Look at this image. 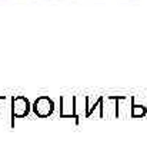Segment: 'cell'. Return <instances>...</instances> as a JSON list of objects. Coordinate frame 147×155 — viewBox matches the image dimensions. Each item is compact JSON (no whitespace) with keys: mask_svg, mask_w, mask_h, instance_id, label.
<instances>
[{"mask_svg":"<svg viewBox=\"0 0 147 155\" xmlns=\"http://www.w3.org/2000/svg\"><path fill=\"white\" fill-rule=\"evenodd\" d=\"M32 109V105L26 96L19 95L11 98V125H14V118H24L29 115V112Z\"/></svg>","mask_w":147,"mask_h":155,"instance_id":"obj_1","label":"cell"},{"mask_svg":"<svg viewBox=\"0 0 147 155\" xmlns=\"http://www.w3.org/2000/svg\"><path fill=\"white\" fill-rule=\"evenodd\" d=\"M32 109L37 116L46 118V116L52 115V112L55 109V104H53V101L50 99L49 96H39L37 99L34 101Z\"/></svg>","mask_w":147,"mask_h":155,"instance_id":"obj_2","label":"cell"}]
</instances>
